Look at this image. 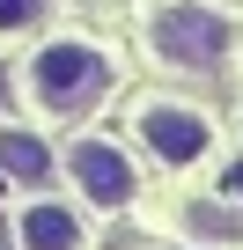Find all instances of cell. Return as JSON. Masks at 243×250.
Instances as JSON below:
<instances>
[{"instance_id": "obj_4", "label": "cell", "mask_w": 243, "mask_h": 250, "mask_svg": "<svg viewBox=\"0 0 243 250\" xmlns=\"http://www.w3.org/2000/svg\"><path fill=\"white\" fill-rule=\"evenodd\" d=\"M66 169H74V184H81V199H96V206H126L133 191H140V177H133V162L118 155L110 140H81L74 155H66Z\"/></svg>"}, {"instance_id": "obj_6", "label": "cell", "mask_w": 243, "mask_h": 250, "mask_svg": "<svg viewBox=\"0 0 243 250\" xmlns=\"http://www.w3.org/2000/svg\"><path fill=\"white\" fill-rule=\"evenodd\" d=\"M0 177H15V184H44L52 177V155L37 133H0Z\"/></svg>"}, {"instance_id": "obj_10", "label": "cell", "mask_w": 243, "mask_h": 250, "mask_svg": "<svg viewBox=\"0 0 243 250\" xmlns=\"http://www.w3.org/2000/svg\"><path fill=\"white\" fill-rule=\"evenodd\" d=\"M0 103H8V66H0Z\"/></svg>"}, {"instance_id": "obj_5", "label": "cell", "mask_w": 243, "mask_h": 250, "mask_svg": "<svg viewBox=\"0 0 243 250\" xmlns=\"http://www.w3.org/2000/svg\"><path fill=\"white\" fill-rule=\"evenodd\" d=\"M22 250H81V221H74V206L37 199V206L22 213Z\"/></svg>"}, {"instance_id": "obj_7", "label": "cell", "mask_w": 243, "mask_h": 250, "mask_svg": "<svg viewBox=\"0 0 243 250\" xmlns=\"http://www.w3.org/2000/svg\"><path fill=\"white\" fill-rule=\"evenodd\" d=\"M184 228L199 243H243V206H221V199H192L184 206Z\"/></svg>"}, {"instance_id": "obj_2", "label": "cell", "mask_w": 243, "mask_h": 250, "mask_svg": "<svg viewBox=\"0 0 243 250\" xmlns=\"http://www.w3.org/2000/svg\"><path fill=\"white\" fill-rule=\"evenodd\" d=\"M221 52H228V15L192 8V0L155 15V59H162V66H192V74H206V66H221Z\"/></svg>"}, {"instance_id": "obj_3", "label": "cell", "mask_w": 243, "mask_h": 250, "mask_svg": "<svg viewBox=\"0 0 243 250\" xmlns=\"http://www.w3.org/2000/svg\"><path fill=\"white\" fill-rule=\"evenodd\" d=\"M140 140L155 147V162L192 169V162L214 147V125H206L192 103H148V110H140Z\"/></svg>"}, {"instance_id": "obj_9", "label": "cell", "mask_w": 243, "mask_h": 250, "mask_svg": "<svg viewBox=\"0 0 243 250\" xmlns=\"http://www.w3.org/2000/svg\"><path fill=\"white\" fill-rule=\"evenodd\" d=\"M228 191H236V199H243V162H236V169H228Z\"/></svg>"}, {"instance_id": "obj_1", "label": "cell", "mask_w": 243, "mask_h": 250, "mask_svg": "<svg viewBox=\"0 0 243 250\" xmlns=\"http://www.w3.org/2000/svg\"><path fill=\"white\" fill-rule=\"evenodd\" d=\"M30 88H37V103H44V110L81 118V110H96V103H103V88H110V59H103L96 44H81V37H59V44H44V52H37Z\"/></svg>"}, {"instance_id": "obj_8", "label": "cell", "mask_w": 243, "mask_h": 250, "mask_svg": "<svg viewBox=\"0 0 243 250\" xmlns=\"http://www.w3.org/2000/svg\"><path fill=\"white\" fill-rule=\"evenodd\" d=\"M44 8L52 0H0V30H30V22H44Z\"/></svg>"}]
</instances>
